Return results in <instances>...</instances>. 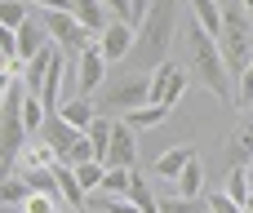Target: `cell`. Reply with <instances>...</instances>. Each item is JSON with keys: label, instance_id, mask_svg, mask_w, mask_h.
<instances>
[{"label": "cell", "instance_id": "obj_1", "mask_svg": "<svg viewBox=\"0 0 253 213\" xmlns=\"http://www.w3.org/2000/svg\"><path fill=\"white\" fill-rule=\"evenodd\" d=\"M187 49H191V71H196V80H200L218 102H236V80H231V67H227V58H222L218 36H209L200 22H191Z\"/></svg>", "mask_w": 253, "mask_h": 213}, {"label": "cell", "instance_id": "obj_2", "mask_svg": "<svg viewBox=\"0 0 253 213\" xmlns=\"http://www.w3.org/2000/svg\"><path fill=\"white\" fill-rule=\"evenodd\" d=\"M173 36H178V4H173V0H151L147 18L138 22V44H133L138 71H156V67L169 58Z\"/></svg>", "mask_w": 253, "mask_h": 213}, {"label": "cell", "instance_id": "obj_3", "mask_svg": "<svg viewBox=\"0 0 253 213\" xmlns=\"http://www.w3.org/2000/svg\"><path fill=\"white\" fill-rule=\"evenodd\" d=\"M147 102H151V71H129V76H116L111 85H102L98 111H102V116H107V111L129 116V111H138V107H147Z\"/></svg>", "mask_w": 253, "mask_h": 213}, {"label": "cell", "instance_id": "obj_4", "mask_svg": "<svg viewBox=\"0 0 253 213\" xmlns=\"http://www.w3.org/2000/svg\"><path fill=\"white\" fill-rule=\"evenodd\" d=\"M187 93V67H178L173 58H165L156 71H151V102H165V107H178Z\"/></svg>", "mask_w": 253, "mask_h": 213}, {"label": "cell", "instance_id": "obj_5", "mask_svg": "<svg viewBox=\"0 0 253 213\" xmlns=\"http://www.w3.org/2000/svg\"><path fill=\"white\" fill-rule=\"evenodd\" d=\"M107 67H111V62H107L102 44L93 40V44L76 58V89H80L84 98H89V93H98V89H102V80H107Z\"/></svg>", "mask_w": 253, "mask_h": 213}, {"label": "cell", "instance_id": "obj_6", "mask_svg": "<svg viewBox=\"0 0 253 213\" xmlns=\"http://www.w3.org/2000/svg\"><path fill=\"white\" fill-rule=\"evenodd\" d=\"M98 44H102L107 62L133 58V44H138V27H133V22H125V18H111V22H107V31L98 36Z\"/></svg>", "mask_w": 253, "mask_h": 213}, {"label": "cell", "instance_id": "obj_7", "mask_svg": "<svg viewBox=\"0 0 253 213\" xmlns=\"http://www.w3.org/2000/svg\"><path fill=\"white\" fill-rule=\"evenodd\" d=\"M107 169H138V129H129V120H116Z\"/></svg>", "mask_w": 253, "mask_h": 213}, {"label": "cell", "instance_id": "obj_8", "mask_svg": "<svg viewBox=\"0 0 253 213\" xmlns=\"http://www.w3.org/2000/svg\"><path fill=\"white\" fill-rule=\"evenodd\" d=\"M222 151H227L231 165H245V169L253 165V111H240V120H236V129L227 133Z\"/></svg>", "mask_w": 253, "mask_h": 213}, {"label": "cell", "instance_id": "obj_9", "mask_svg": "<svg viewBox=\"0 0 253 213\" xmlns=\"http://www.w3.org/2000/svg\"><path fill=\"white\" fill-rule=\"evenodd\" d=\"M36 138H44V142L53 147V156H58V160H67V156H71V147H76V138H80V129H71V125H67V120H62V116L53 111V116L44 120V129H40Z\"/></svg>", "mask_w": 253, "mask_h": 213}, {"label": "cell", "instance_id": "obj_10", "mask_svg": "<svg viewBox=\"0 0 253 213\" xmlns=\"http://www.w3.org/2000/svg\"><path fill=\"white\" fill-rule=\"evenodd\" d=\"M53 178H58V196H62V205H76V209H89V191H84V182L76 178V165L58 160V165H53Z\"/></svg>", "mask_w": 253, "mask_h": 213}, {"label": "cell", "instance_id": "obj_11", "mask_svg": "<svg viewBox=\"0 0 253 213\" xmlns=\"http://www.w3.org/2000/svg\"><path fill=\"white\" fill-rule=\"evenodd\" d=\"M49 44H53V40H49V31H44L40 18H27V22L18 27V58H22V62H31V58H36L40 49H49Z\"/></svg>", "mask_w": 253, "mask_h": 213}, {"label": "cell", "instance_id": "obj_12", "mask_svg": "<svg viewBox=\"0 0 253 213\" xmlns=\"http://www.w3.org/2000/svg\"><path fill=\"white\" fill-rule=\"evenodd\" d=\"M58 116H62V120H67L71 129H80V133H84V129H89L93 120H98V107H93V102H89V98L80 93V98H67V102L58 107Z\"/></svg>", "mask_w": 253, "mask_h": 213}, {"label": "cell", "instance_id": "obj_13", "mask_svg": "<svg viewBox=\"0 0 253 213\" xmlns=\"http://www.w3.org/2000/svg\"><path fill=\"white\" fill-rule=\"evenodd\" d=\"M191 160H196V147H187V142H182V147H169L165 156H156V173H160L165 182H173Z\"/></svg>", "mask_w": 253, "mask_h": 213}, {"label": "cell", "instance_id": "obj_14", "mask_svg": "<svg viewBox=\"0 0 253 213\" xmlns=\"http://www.w3.org/2000/svg\"><path fill=\"white\" fill-rule=\"evenodd\" d=\"M71 13H76L93 36H102V31H107V22H111V9H107L102 0H71Z\"/></svg>", "mask_w": 253, "mask_h": 213}, {"label": "cell", "instance_id": "obj_15", "mask_svg": "<svg viewBox=\"0 0 253 213\" xmlns=\"http://www.w3.org/2000/svg\"><path fill=\"white\" fill-rule=\"evenodd\" d=\"M173 191H178V196H191V200L205 196V169H200V156H196V160L173 178Z\"/></svg>", "mask_w": 253, "mask_h": 213}, {"label": "cell", "instance_id": "obj_16", "mask_svg": "<svg viewBox=\"0 0 253 213\" xmlns=\"http://www.w3.org/2000/svg\"><path fill=\"white\" fill-rule=\"evenodd\" d=\"M191 18L209 36H222V0H191Z\"/></svg>", "mask_w": 253, "mask_h": 213}, {"label": "cell", "instance_id": "obj_17", "mask_svg": "<svg viewBox=\"0 0 253 213\" xmlns=\"http://www.w3.org/2000/svg\"><path fill=\"white\" fill-rule=\"evenodd\" d=\"M169 111H173V107H165V102H147V107L129 111L125 120H129V129H156V125H165V120H169Z\"/></svg>", "mask_w": 253, "mask_h": 213}, {"label": "cell", "instance_id": "obj_18", "mask_svg": "<svg viewBox=\"0 0 253 213\" xmlns=\"http://www.w3.org/2000/svg\"><path fill=\"white\" fill-rule=\"evenodd\" d=\"M84 133H89V142L98 147V160H107V151H111V133H116V120L98 111V120H93V125H89Z\"/></svg>", "mask_w": 253, "mask_h": 213}, {"label": "cell", "instance_id": "obj_19", "mask_svg": "<svg viewBox=\"0 0 253 213\" xmlns=\"http://www.w3.org/2000/svg\"><path fill=\"white\" fill-rule=\"evenodd\" d=\"M160 213H209V200H191V196H160Z\"/></svg>", "mask_w": 253, "mask_h": 213}, {"label": "cell", "instance_id": "obj_20", "mask_svg": "<svg viewBox=\"0 0 253 213\" xmlns=\"http://www.w3.org/2000/svg\"><path fill=\"white\" fill-rule=\"evenodd\" d=\"M76 178L84 182V191L93 196V191H102V178H107V160H84V165H76Z\"/></svg>", "mask_w": 253, "mask_h": 213}, {"label": "cell", "instance_id": "obj_21", "mask_svg": "<svg viewBox=\"0 0 253 213\" xmlns=\"http://www.w3.org/2000/svg\"><path fill=\"white\" fill-rule=\"evenodd\" d=\"M27 18H31V4H27V0H0V27L18 31Z\"/></svg>", "mask_w": 253, "mask_h": 213}, {"label": "cell", "instance_id": "obj_22", "mask_svg": "<svg viewBox=\"0 0 253 213\" xmlns=\"http://www.w3.org/2000/svg\"><path fill=\"white\" fill-rule=\"evenodd\" d=\"M129 200L138 205L142 213H160V196H151V187L142 182V173L133 169V187H129Z\"/></svg>", "mask_w": 253, "mask_h": 213}, {"label": "cell", "instance_id": "obj_23", "mask_svg": "<svg viewBox=\"0 0 253 213\" xmlns=\"http://www.w3.org/2000/svg\"><path fill=\"white\" fill-rule=\"evenodd\" d=\"M222 191H227V196H231V200H240V205H245V200H249V169H245V165H231V173H227V187H222Z\"/></svg>", "mask_w": 253, "mask_h": 213}, {"label": "cell", "instance_id": "obj_24", "mask_svg": "<svg viewBox=\"0 0 253 213\" xmlns=\"http://www.w3.org/2000/svg\"><path fill=\"white\" fill-rule=\"evenodd\" d=\"M129 187H133V169H107L102 196H129Z\"/></svg>", "mask_w": 253, "mask_h": 213}, {"label": "cell", "instance_id": "obj_25", "mask_svg": "<svg viewBox=\"0 0 253 213\" xmlns=\"http://www.w3.org/2000/svg\"><path fill=\"white\" fill-rule=\"evenodd\" d=\"M27 196H31V187H27V182H22V178H18V173H9V178H4V182H0V200H4V205H9V209H13V205H22V200H27Z\"/></svg>", "mask_w": 253, "mask_h": 213}, {"label": "cell", "instance_id": "obj_26", "mask_svg": "<svg viewBox=\"0 0 253 213\" xmlns=\"http://www.w3.org/2000/svg\"><path fill=\"white\" fill-rule=\"evenodd\" d=\"M231 107H236V111H249L253 107V62L236 76V102H231Z\"/></svg>", "mask_w": 253, "mask_h": 213}, {"label": "cell", "instance_id": "obj_27", "mask_svg": "<svg viewBox=\"0 0 253 213\" xmlns=\"http://www.w3.org/2000/svg\"><path fill=\"white\" fill-rule=\"evenodd\" d=\"M62 209V196H44V191H31L22 200V213H58Z\"/></svg>", "mask_w": 253, "mask_h": 213}, {"label": "cell", "instance_id": "obj_28", "mask_svg": "<svg viewBox=\"0 0 253 213\" xmlns=\"http://www.w3.org/2000/svg\"><path fill=\"white\" fill-rule=\"evenodd\" d=\"M205 200H209V213H245V205H240V200H231L227 191H209Z\"/></svg>", "mask_w": 253, "mask_h": 213}, {"label": "cell", "instance_id": "obj_29", "mask_svg": "<svg viewBox=\"0 0 253 213\" xmlns=\"http://www.w3.org/2000/svg\"><path fill=\"white\" fill-rule=\"evenodd\" d=\"M102 4L111 9V18H125V22L138 27V9H133V0H102Z\"/></svg>", "mask_w": 253, "mask_h": 213}, {"label": "cell", "instance_id": "obj_30", "mask_svg": "<svg viewBox=\"0 0 253 213\" xmlns=\"http://www.w3.org/2000/svg\"><path fill=\"white\" fill-rule=\"evenodd\" d=\"M31 9H40V13H58V9H71V0H27Z\"/></svg>", "mask_w": 253, "mask_h": 213}, {"label": "cell", "instance_id": "obj_31", "mask_svg": "<svg viewBox=\"0 0 253 213\" xmlns=\"http://www.w3.org/2000/svg\"><path fill=\"white\" fill-rule=\"evenodd\" d=\"M133 9H138V22L147 18V9H151V0H133Z\"/></svg>", "mask_w": 253, "mask_h": 213}, {"label": "cell", "instance_id": "obj_32", "mask_svg": "<svg viewBox=\"0 0 253 213\" xmlns=\"http://www.w3.org/2000/svg\"><path fill=\"white\" fill-rule=\"evenodd\" d=\"M58 213H89V209H76V205H62Z\"/></svg>", "mask_w": 253, "mask_h": 213}, {"label": "cell", "instance_id": "obj_33", "mask_svg": "<svg viewBox=\"0 0 253 213\" xmlns=\"http://www.w3.org/2000/svg\"><path fill=\"white\" fill-rule=\"evenodd\" d=\"M245 213H253V191H249V200H245Z\"/></svg>", "mask_w": 253, "mask_h": 213}, {"label": "cell", "instance_id": "obj_34", "mask_svg": "<svg viewBox=\"0 0 253 213\" xmlns=\"http://www.w3.org/2000/svg\"><path fill=\"white\" fill-rule=\"evenodd\" d=\"M245 9H249V18H253V0H245Z\"/></svg>", "mask_w": 253, "mask_h": 213}, {"label": "cell", "instance_id": "obj_35", "mask_svg": "<svg viewBox=\"0 0 253 213\" xmlns=\"http://www.w3.org/2000/svg\"><path fill=\"white\" fill-rule=\"evenodd\" d=\"M249 187H253V165H249Z\"/></svg>", "mask_w": 253, "mask_h": 213}]
</instances>
